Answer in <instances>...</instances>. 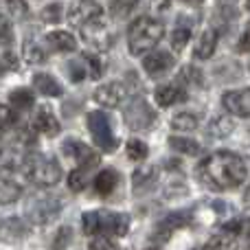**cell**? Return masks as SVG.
Returning <instances> with one entry per match:
<instances>
[{"mask_svg":"<svg viewBox=\"0 0 250 250\" xmlns=\"http://www.w3.org/2000/svg\"><path fill=\"white\" fill-rule=\"evenodd\" d=\"M171 127L176 132H195L200 127V119L191 112H180L171 119Z\"/></svg>","mask_w":250,"mask_h":250,"instance_id":"obj_28","label":"cell"},{"mask_svg":"<svg viewBox=\"0 0 250 250\" xmlns=\"http://www.w3.org/2000/svg\"><path fill=\"white\" fill-rule=\"evenodd\" d=\"M9 104L18 110H29V108H33L35 97L29 88H18V90H13L11 95H9Z\"/></svg>","mask_w":250,"mask_h":250,"instance_id":"obj_29","label":"cell"},{"mask_svg":"<svg viewBox=\"0 0 250 250\" xmlns=\"http://www.w3.org/2000/svg\"><path fill=\"white\" fill-rule=\"evenodd\" d=\"M13 123H16V114H13V110L9 108V105L0 104V134H4L9 127H13Z\"/></svg>","mask_w":250,"mask_h":250,"instance_id":"obj_36","label":"cell"},{"mask_svg":"<svg viewBox=\"0 0 250 250\" xmlns=\"http://www.w3.org/2000/svg\"><path fill=\"white\" fill-rule=\"evenodd\" d=\"M200 250H207V248H200Z\"/></svg>","mask_w":250,"mask_h":250,"instance_id":"obj_44","label":"cell"},{"mask_svg":"<svg viewBox=\"0 0 250 250\" xmlns=\"http://www.w3.org/2000/svg\"><path fill=\"white\" fill-rule=\"evenodd\" d=\"M88 129H90L95 143L101 147L104 151H114L119 145V138L114 136L112 123H110V117L101 110H95V112L88 114Z\"/></svg>","mask_w":250,"mask_h":250,"instance_id":"obj_4","label":"cell"},{"mask_svg":"<svg viewBox=\"0 0 250 250\" xmlns=\"http://www.w3.org/2000/svg\"><path fill=\"white\" fill-rule=\"evenodd\" d=\"M169 147L180 156H200L202 154V145L195 143L193 138H182V136H169Z\"/></svg>","mask_w":250,"mask_h":250,"instance_id":"obj_22","label":"cell"},{"mask_svg":"<svg viewBox=\"0 0 250 250\" xmlns=\"http://www.w3.org/2000/svg\"><path fill=\"white\" fill-rule=\"evenodd\" d=\"M24 60L29 62V64H42V62L46 60V53L40 46V42L29 40V42L24 44Z\"/></svg>","mask_w":250,"mask_h":250,"instance_id":"obj_31","label":"cell"},{"mask_svg":"<svg viewBox=\"0 0 250 250\" xmlns=\"http://www.w3.org/2000/svg\"><path fill=\"white\" fill-rule=\"evenodd\" d=\"M134 9H136V4L134 2H110V11H112L114 18H119V20L127 18Z\"/></svg>","mask_w":250,"mask_h":250,"instance_id":"obj_37","label":"cell"},{"mask_svg":"<svg viewBox=\"0 0 250 250\" xmlns=\"http://www.w3.org/2000/svg\"><path fill=\"white\" fill-rule=\"evenodd\" d=\"M117 185H119V173L114 171V169H104V171H99L95 178V189H97V193L104 195V198L112 193V191L117 189Z\"/></svg>","mask_w":250,"mask_h":250,"instance_id":"obj_21","label":"cell"},{"mask_svg":"<svg viewBox=\"0 0 250 250\" xmlns=\"http://www.w3.org/2000/svg\"><path fill=\"white\" fill-rule=\"evenodd\" d=\"M235 129V121L230 117H215L208 123V134L213 138H226Z\"/></svg>","mask_w":250,"mask_h":250,"instance_id":"obj_27","label":"cell"},{"mask_svg":"<svg viewBox=\"0 0 250 250\" xmlns=\"http://www.w3.org/2000/svg\"><path fill=\"white\" fill-rule=\"evenodd\" d=\"M222 105L229 110L233 117H250V88L244 90H230L222 95Z\"/></svg>","mask_w":250,"mask_h":250,"instance_id":"obj_12","label":"cell"},{"mask_svg":"<svg viewBox=\"0 0 250 250\" xmlns=\"http://www.w3.org/2000/svg\"><path fill=\"white\" fill-rule=\"evenodd\" d=\"M95 101L104 108H117L125 101L127 97V90L121 82H108V83H101L99 88L95 90Z\"/></svg>","mask_w":250,"mask_h":250,"instance_id":"obj_9","label":"cell"},{"mask_svg":"<svg viewBox=\"0 0 250 250\" xmlns=\"http://www.w3.org/2000/svg\"><path fill=\"white\" fill-rule=\"evenodd\" d=\"M24 176L38 187H53L62 180V167L48 154H26L22 158Z\"/></svg>","mask_w":250,"mask_h":250,"instance_id":"obj_3","label":"cell"},{"mask_svg":"<svg viewBox=\"0 0 250 250\" xmlns=\"http://www.w3.org/2000/svg\"><path fill=\"white\" fill-rule=\"evenodd\" d=\"M165 38V24L158 18L141 16L127 29V46L132 55L151 53V48Z\"/></svg>","mask_w":250,"mask_h":250,"instance_id":"obj_2","label":"cell"},{"mask_svg":"<svg viewBox=\"0 0 250 250\" xmlns=\"http://www.w3.org/2000/svg\"><path fill=\"white\" fill-rule=\"evenodd\" d=\"M198 171L204 185L217 191L237 189V187L244 185V180L248 176L246 160L235 151H215L208 158H204Z\"/></svg>","mask_w":250,"mask_h":250,"instance_id":"obj_1","label":"cell"},{"mask_svg":"<svg viewBox=\"0 0 250 250\" xmlns=\"http://www.w3.org/2000/svg\"><path fill=\"white\" fill-rule=\"evenodd\" d=\"M244 200H246V204H250V187H248V191H246V195H244Z\"/></svg>","mask_w":250,"mask_h":250,"instance_id":"obj_42","label":"cell"},{"mask_svg":"<svg viewBox=\"0 0 250 250\" xmlns=\"http://www.w3.org/2000/svg\"><path fill=\"white\" fill-rule=\"evenodd\" d=\"M82 60H83V64H86V70L92 79H99L101 75H104V70H105L104 57H99L97 53H86V55H82Z\"/></svg>","mask_w":250,"mask_h":250,"instance_id":"obj_30","label":"cell"},{"mask_svg":"<svg viewBox=\"0 0 250 250\" xmlns=\"http://www.w3.org/2000/svg\"><path fill=\"white\" fill-rule=\"evenodd\" d=\"M33 86L38 92H42L44 97H60L62 95V86L53 75H46V73H38L33 77Z\"/></svg>","mask_w":250,"mask_h":250,"instance_id":"obj_20","label":"cell"},{"mask_svg":"<svg viewBox=\"0 0 250 250\" xmlns=\"http://www.w3.org/2000/svg\"><path fill=\"white\" fill-rule=\"evenodd\" d=\"M68 75L73 82H82V79L88 77V70H86V64H83V60L79 57V60H73L68 62Z\"/></svg>","mask_w":250,"mask_h":250,"instance_id":"obj_35","label":"cell"},{"mask_svg":"<svg viewBox=\"0 0 250 250\" xmlns=\"http://www.w3.org/2000/svg\"><path fill=\"white\" fill-rule=\"evenodd\" d=\"M101 11H104V9H101V4H97V2H75V4H70L68 20L73 26H82L88 18L97 16V13H101Z\"/></svg>","mask_w":250,"mask_h":250,"instance_id":"obj_15","label":"cell"},{"mask_svg":"<svg viewBox=\"0 0 250 250\" xmlns=\"http://www.w3.org/2000/svg\"><path fill=\"white\" fill-rule=\"evenodd\" d=\"M86 185H88V169H82V167L73 169V171H70V176H68L70 191H83V189H86Z\"/></svg>","mask_w":250,"mask_h":250,"instance_id":"obj_33","label":"cell"},{"mask_svg":"<svg viewBox=\"0 0 250 250\" xmlns=\"http://www.w3.org/2000/svg\"><path fill=\"white\" fill-rule=\"evenodd\" d=\"M90 250H117V244H112L108 235H97L90 239Z\"/></svg>","mask_w":250,"mask_h":250,"instance_id":"obj_38","label":"cell"},{"mask_svg":"<svg viewBox=\"0 0 250 250\" xmlns=\"http://www.w3.org/2000/svg\"><path fill=\"white\" fill-rule=\"evenodd\" d=\"M125 151H127L129 160H145L147 154H149L147 145L143 141H138V138H129L127 145H125Z\"/></svg>","mask_w":250,"mask_h":250,"instance_id":"obj_32","label":"cell"},{"mask_svg":"<svg viewBox=\"0 0 250 250\" xmlns=\"http://www.w3.org/2000/svg\"><path fill=\"white\" fill-rule=\"evenodd\" d=\"M125 121L132 129H147L156 121V112L145 99H136L125 108Z\"/></svg>","mask_w":250,"mask_h":250,"instance_id":"obj_6","label":"cell"},{"mask_svg":"<svg viewBox=\"0 0 250 250\" xmlns=\"http://www.w3.org/2000/svg\"><path fill=\"white\" fill-rule=\"evenodd\" d=\"M70 239H73V229H70V226H62V229L57 230L55 239H53V250H66Z\"/></svg>","mask_w":250,"mask_h":250,"instance_id":"obj_34","label":"cell"},{"mask_svg":"<svg viewBox=\"0 0 250 250\" xmlns=\"http://www.w3.org/2000/svg\"><path fill=\"white\" fill-rule=\"evenodd\" d=\"M46 44L57 53H73L77 48V40L68 31H51L46 35Z\"/></svg>","mask_w":250,"mask_h":250,"instance_id":"obj_17","label":"cell"},{"mask_svg":"<svg viewBox=\"0 0 250 250\" xmlns=\"http://www.w3.org/2000/svg\"><path fill=\"white\" fill-rule=\"evenodd\" d=\"M187 92L182 90L178 83H165V86L156 88V104L160 105V108H171V105H176L178 101L185 97Z\"/></svg>","mask_w":250,"mask_h":250,"instance_id":"obj_18","label":"cell"},{"mask_svg":"<svg viewBox=\"0 0 250 250\" xmlns=\"http://www.w3.org/2000/svg\"><path fill=\"white\" fill-rule=\"evenodd\" d=\"M42 18H44L46 22H57V20L62 18V4H57V2L46 4V7H44Z\"/></svg>","mask_w":250,"mask_h":250,"instance_id":"obj_39","label":"cell"},{"mask_svg":"<svg viewBox=\"0 0 250 250\" xmlns=\"http://www.w3.org/2000/svg\"><path fill=\"white\" fill-rule=\"evenodd\" d=\"M33 127H35V132L44 134V136H57L60 134V121L55 119V114H53V110L48 105H42L35 112Z\"/></svg>","mask_w":250,"mask_h":250,"instance_id":"obj_13","label":"cell"},{"mask_svg":"<svg viewBox=\"0 0 250 250\" xmlns=\"http://www.w3.org/2000/svg\"><path fill=\"white\" fill-rule=\"evenodd\" d=\"M217 42H220V33H217L213 26L204 29L198 40V46H195V57H198V60H208V57H213V53H215V48H217Z\"/></svg>","mask_w":250,"mask_h":250,"instance_id":"obj_16","label":"cell"},{"mask_svg":"<svg viewBox=\"0 0 250 250\" xmlns=\"http://www.w3.org/2000/svg\"><path fill=\"white\" fill-rule=\"evenodd\" d=\"M9 42H11V22H9V18L0 16V46Z\"/></svg>","mask_w":250,"mask_h":250,"instance_id":"obj_40","label":"cell"},{"mask_svg":"<svg viewBox=\"0 0 250 250\" xmlns=\"http://www.w3.org/2000/svg\"><path fill=\"white\" fill-rule=\"evenodd\" d=\"M101 16H104V11L88 18V20L79 26L83 40H86L92 48H97V51H105V48L112 46V33H110L108 24H105V20Z\"/></svg>","mask_w":250,"mask_h":250,"instance_id":"obj_5","label":"cell"},{"mask_svg":"<svg viewBox=\"0 0 250 250\" xmlns=\"http://www.w3.org/2000/svg\"><path fill=\"white\" fill-rule=\"evenodd\" d=\"M237 51H239V53H250V26L242 33V38H239Z\"/></svg>","mask_w":250,"mask_h":250,"instance_id":"obj_41","label":"cell"},{"mask_svg":"<svg viewBox=\"0 0 250 250\" xmlns=\"http://www.w3.org/2000/svg\"><path fill=\"white\" fill-rule=\"evenodd\" d=\"M22 195V187L9 176L0 173V204H11Z\"/></svg>","mask_w":250,"mask_h":250,"instance_id":"obj_23","label":"cell"},{"mask_svg":"<svg viewBox=\"0 0 250 250\" xmlns=\"http://www.w3.org/2000/svg\"><path fill=\"white\" fill-rule=\"evenodd\" d=\"M176 66V60L167 51H151L143 57V68L149 77H160Z\"/></svg>","mask_w":250,"mask_h":250,"instance_id":"obj_11","label":"cell"},{"mask_svg":"<svg viewBox=\"0 0 250 250\" xmlns=\"http://www.w3.org/2000/svg\"><path fill=\"white\" fill-rule=\"evenodd\" d=\"M105 215H108V213H101V211H88V213H83V217H82L83 233L90 235V237L105 235Z\"/></svg>","mask_w":250,"mask_h":250,"instance_id":"obj_19","label":"cell"},{"mask_svg":"<svg viewBox=\"0 0 250 250\" xmlns=\"http://www.w3.org/2000/svg\"><path fill=\"white\" fill-rule=\"evenodd\" d=\"M158 180V167L154 165H147V167H141L132 173V189L134 193H145Z\"/></svg>","mask_w":250,"mask_h":250,"instance_id":"obj_14","label":"cell"},{"mask_svg":"<svg viewBox=\"0 0 250 250\" xmlns=\"http://www.w3.org/2000/svg\"><path fill=\"white\" fill-rule=\"evenodd\" d=\"M62 211V202L57 198L44 195V198H35V202L29 207V215L35 224H46V222L55 220Z\"/></svg>","mask_w":250,"mask_h":250,"instance_id":"obj_7","label":"cell"},{"mask_svg":"<svg viewBox=\"0 0 250 250\" xmlns=\"http://www.w3.org/2000/svg\"><path fill=\"white\" fill-rule=\"evenodd\" d=\"M189 40H191V24L180 18V22L176 24V29L171 31V46H173V51L180 53L182 48L189 44Z\"/></svg>","mask_w":250,"mask_h":250,"instance_id":"obj_25","label":"cell"},{"mask_svg":"<svg viewBox=\"0 0 250 250\" xmlns=\"http://www.w3.org/2000/svg\"><path fill=\"white\" fill-rule=\"evenodd\" d=\"M129 229V217L125 213H108L105 215V233L114 237H123Z\"/></svg>","mask_w":250,"mask_h":250,"instance_id":"obj_24","label":"cell"},{"mask_svg":"<svg viewBox=\"0 0 250 250\" xmlns=\"http://www.w3.org/2000/svg\"><path fill=\"white\" fill-rule=\"evenodd\" d=\"M187 222H189V217H187V215H180V213H173V215L165 217L163 222H158V229H156V235H158V237H169V235H171L173 230L180 229V226H185Z\"/></svg>","mask_w":250,"mask_h":250,"instance_id":"obj_26","label":"cell"},{"mask_svg":"<svg viewBox=\"0 0 250 250\" xmlns=\"http://www.w3.org/2000/svg\"><path fill=\"white\" fill-rule=\"evenodd\" d=\"M147 250H158V248H147Z\"/></svg>","mask_w":250,"mask_h":250,"instance_id":"obj_43","label":"cell"},{"mask_svg":"<svg viewBox=\"0 0 250 250\" xmlns=\"http://www.w3.org/2000/svg\"><path fill=\"white\" fill-rule=\"evenodd\" d=\"M242 233L239 222H229L222 226V233L213 235L207 244V250H235L237 248V237Z\"/></svg>","mask_w":250,"mask_h":250,"instance_id":"obj_10","label":"cell"},{"mask_svg":"<svg viewBox=\"0 0 250 250\" xmlns=\"http://www.w3.org/2000/svg\"><path fill=\"white\" fill-rule=\"evenodd\" d=\"M62 151H64L68 158L77 160L82 169L95 167V165L99 163V156H97V151L90 149L86 143L77 141V138H68V141H64V145H62Z\"/></svg>","mask_w":250,"mask_h":250,"instance_id":"obj_8","label":"cell"}]
</instances>
